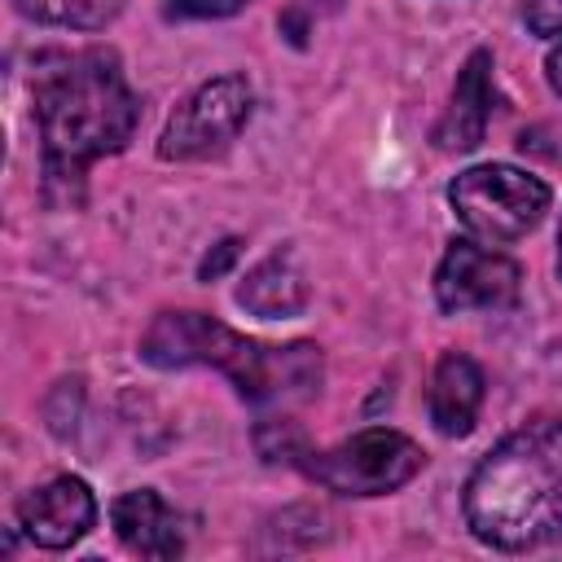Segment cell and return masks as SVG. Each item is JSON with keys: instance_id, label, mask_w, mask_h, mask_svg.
Wrapping results in <instances>:
<instances>
[{"instance_id": "1", "label": "cell", "mask_w": 562, "mask_h": 562, "mask_svg": "<svg viewBox=\"0 0 562 562\" xmlns=\"http://www.w3.org/2000/svg\"><path fill=\"white\" fill-rule=\"evenodd\" d=\"M31 114L40 132V176L53 206H79L88 167L127 149L140 123L123 61L110 44L48 48L31 66Z\"/></svg>"}, {"instance_id": "2", "label": "cell", "mask_w": 562, "mask_h": 562, "mask_svg": "<svg viewBox=\"0 0 562 562\" xmlns=\"http://www.w3.org/2000/svg\"><path fill=\"white\" fill-rule=\"evenodd\" d=\"M465 527L505 553L562 540V417L509 430L465 479Z\"/></svg>"}, {"instance_id": "3", "label": "cell", "mask_w": 562, "mask_h": 562, "mask_svg": "<svg viewBox=\"0 0 562 562\" xmlns=\"http://www.w3.org/2000/svg\"><path fill=\"white\" fill-rule=\"evenodd\" d=\"M140 360L154 369H220L250 404L312 400L325 378L316 342H259L193 307L158 312L140 334Z\"/></svg>"}, {"instance_id": "4", "label": "cell", "mask_w": 562, "mask_h": 562, "mask_svg": "<svg viewBox=\"0 0 562 562\" xmlns=\"http://www.w3.org/2000/svg\"><path fill=\"white\" fill-rule=\"evenodd\" d=\"M549 202H553V189L514 162H479L452 176L448 184L452 215L483 246H509L527 237L544 220Z\"/></svg>"}, {"instance_id": "5", "label": "cell", "mask_w": 562, "mask_h": 562, "mask_svg": "<svg viewBox=\"0 0 562 562\" xmlns=\"http://www.w3.org/2000/svg\"><path fill=\"white\" fill-rule=\"evenodd\" d=\"M426 465V452L417 439H408L404 430L391 426H364L351 439L321 448V452H303L299 470L334 492V496H391L404 483H413Z\"/></svg>"}, {"instance_id": "6", "label": "cell", "mask_w": 562, "mask_h": 562, "mask_svg": "<svg viewBox=\"0 0 562 562\" xmlns=\"http://www.w3.org/2000/svg\"><path fill=\"white\" fill-rule=\"evenodd\" d=\"M255 114V88L246 75H215L198 83L162 123V162H206L220 158Z\"/></svg>"}, {"instance_id": "7", "label": "cell", "mask_w": 562, "mask_h": 562, "mask_svg": "<svg viewBox=\"0 0 562 562\" xmlns=\"http://www.w3.org/2000/svg\"><path fill=\"white\" fill-rule=\"evenodd\" d=\"M518 290H522V268L474 237L448 241L435 268V303L443 312H496L509 307Z\"/></svg>"}, {"instance_id": "8", "label": "cell", "mask_w": 562, "mask_h": 562, "mask_svg": "<svg viewBox=\"0 0 562 562\" xmlns=\"http://www.w3.org/2000/svg\"><path fill=\"white\" fill-rule=\"evenodd\" d=\"M18 527L40 549H70L97 527V496L79 474H57L26 492L18 505Z\"/></svg>"}, {"instance_id": "9", "label": "cell", "mask_w": 562, "mask_h": 562, "mask_svg": "<svg viewBox=\"0 0 562 562\" xmlns=\"http://www.w3.org/2000/svg\"><path fill=\"white\" fill-rule=\"evenodd\" d=\"M492 53L487 48H474L461 70H457V83H452V97H448V110L435 127V145L443 154H470L483 136H487V123H492V105H496V88H492Z\"/></svg>"}, {"instance_id": "10", "label": "cell", "mask_w": 562, "mask_h": 562, "mask_svg": "<svg viewBox=\"0 0 562 562\" xmlns=\"http://www.w3.org/2000/svg\"><path fill=\"white\" fill-rule=\"evenodd\" d=\"M110 527L119 544L136 558H180L184 553V518L154 492V487H132L110 505Z\"/></svg>"}, {"instance_id": "11", "label": "cell", "mask_w": 562, "mask_h": 562, "mask_svg": "<svg viewBox=\"0 0 562 562\" xmlns=\"http://www.w3.org/2000/svg\"><path fill=\"white\" fill-rule=\"evenodd\" d=\"M483 369L465 351H443L430 373V422L443 439H465L483 408Z\"/></svg>"}, {"instance_id": "12", "label": "cell", "mask_w": 562, "mask_h": 562, "mask_svg": "<svg viewBox=\"0 0 562 562\" xmlns=\"http://www.w3.org/2000/svg\"><path fill=\"white\" fill-rule=\"evenodd\" d=\"M237 307L259 321H290L307 307V277L290 246L263 255L237 285Z\"/></svg>"}, {"instance_id": "13", "label": "cell", "mask_w": 562, "mask_h": 562, "mask_svg": "<svg viewBox=\"0 0 562 562\" xmlns=\"http://www.w3.org/2000/svg\"><path fill=\"white\" fill-rule=\"evenodd\" d=\"M13 9L26 22L61 26V31H101L119 18L123 0H13Z\"/></svg>"}, {"instance_id": "14", "label": "cell", "mask_w": 562, "mask_h": 562, "mask_svg": "<svg viewBox=\"0 0 562 562\" xmlns=\"http://www.w3.org/2000/svg\"><path fill=\"white\" fill-rule=\"evenodd\" d=\"M250 4L255 0H162V18L167 22H215V18H233Z\"/></svg>"}, {"instance_id": "15", "label": "cell", "mask_w": 562, "mask_h": 562, "mask_svg": "<svg viewBox=\"0 0 562 562\" xmlns=\"http://www.w3.org/2000/svg\"><path fill=\"white\" fill-rule=\"evenodd\" d=\"M518 18L540 40H558L562 35V0H518Z\"/></svg>"}, {"instance_id": "16", "label": "cell", "mask_w": 562, "mask_h": 562, "mask_svg": "<svg viewBox=\"0 0 562 562\" xmlns=\"http://www.w3.org/2000/svg\"><path fill=\"white\" fill-rule=\"evenodd\" d=\"M237 255H241V237H224V241H215V246L198 259V281H220V277L237 263Z\"/></svg>"}, {"instance_id": "17", "label": "cell", "mask_w": 562, "mask_h": 562, "mask_svg": "<svg viewBox=\"0 0 562 562\" xmlns=\"http://www.w3.org/2000/svg\"><path fill=\"white\" fill-rule=\"evenodd\" d=\"M544 79H549V88L562 97V44L549 48V57H544Z\"/></svg>"}, {"instance_id": "18", "label": "cell", "mask_w": 562, "mask_h": 562, "mask_svg": "<svg viewBox=\"0 0 562 562\" xmlns=\"http://www.w3.org/2000/svg\"><path fill=\"white\" fill-rule=\"evenodd\" d=\"M558 281H562V224H558Z\"/></svg>"}]
</instances>
